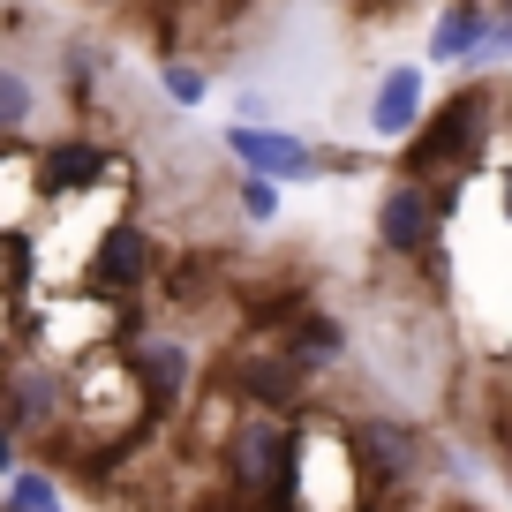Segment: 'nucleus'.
I'll return each instance as SVG.
<instances>
[{"label": "nucleus", "instance_id": "nucleus-1", "mask_svg": "<svg viewBox=\"0 0 512 512\" xmlns=\"http://www.w3.org/2000/svg\"><path fill=\"white\" fill-rule=\"evenodd\" d=\"M226 475H234L249 497H287L294 490V437H287V422L249 415L234 430V445H226Z\"/></svg>", "mask_w": 512, "mask_h": 512}, {"label": "nucleus", "instance_id": "nucleus-2", "mask_svg": "<svg viewBox=\"0 0 512 512\" xmlns=\"http://www.w3.org/2000/svg\"><path fill=\"white\" fill-rule=\"evenodd\" d=\"M482 113H490V98H482V91H467V98H452V106L437 113L430 128H422V136L407 128V136H415V144H407V174H415V181H430L445 159H467V151H475V136H482Z\"/></svg>", "mask_w": 512, "mask_h": 512}, {"label": "nucleus", "instance_id": "nucleus-3", "mask_svg": "<svg viewBox=\"0 0 512 512\" xmlns=\"http://www.w3.org/2000/svg\"><path fill=\"white\" fill-rule=\"evenodd\" d=\"M226 151H234V159H249L256 174H272V181H309V174H324L317 151H309L302 136H279V128H226Z\"/></svg>", "mask_w": 512, "mask_h": 512}, {"label": "nucleus", "instance_id": "nucleus-4", "mask_svg": "<svg viewBox=\"0 0 512 512\" xmlns=\"http://www.w3.org/2000/svg\"><path fill=\"white\" fill-rule=\"evenodd\" d=\"M437 219H445V196H430L415 174L384 196V211H377V226H384V241H392V249H422V241L437 234Z\"/></svg>", "mask_w": 512, "mask_h": 512}, {"label": "nucleus", "instance_id": "nucleus-5", "mask_svg": "<svg viewBox=\"0 0 512 512\" xmlns=\"http://www.w3.org/2000/svg\"><path fill=\"white\" fill-rule=\"evenodd\" d=\"M354 445H362V475H369V482H407V475L422 467L415 430H400V422H362V430H354Z\"/></svg>", "mask_w": 512, "mask_h": 512}, {"label": "nucleus", "instance_id": "nucleus-6", "mask_svg": "<svg viewBox=\"0 0 512 512\" xmlns=\"http://www.w3.org/2000/svg\"><path fill=\"white\" fill-rule=\"evenodd\" d=\"M144 272H151V234H144V226H113L106 249L91 256V279L106 294H136V287H144Z\"/></svg>", "mask_w": 512, "mask_h": 512}, {"label": "nucleus", "instance_id": "nucleus-7", "mask_svg": "<svg viewBox=\"0 0 512 512\" xmlns=\"http://www.w3.org/2000/svg\"><path fill=\"white\" fill-rule=\"evenodd\" d=\"M422 121V68H392L377 83V106H369V128L377 136H407Z\"/></svg>", "mask_w": 512, "mask_h": 512}, {"label": "nucleus", "instance_id": "nucleus-8", "mask_svg": "<svg viewBox=\"0 0 512 512\" xmlns=\"http://www.w3.org/2000/svg\"><path fill=\"white\" fill-rule=\"evenodd\" d=\"M8 407H16L23 430H53L61 422V377L53 369H16L8 377Z\"/></svg>", "mask_w": 512, "mask_h": 512}, {"label": "nucleus", "instance_id": "nucleus-9", "mask_svg": "<svg viewBox=\"0 0 512 512\" xmlns=\"http://www.w3.org/2000/svg\"><path fill=\"white\" fill-rule=\"evenodd\" d=\"M136 377H144L151 407H174L181 400V377H189V354H181L174 339H144V347H136Z\"/></svg>", "mask_w": 512, "mask_h": 512}, {"label": "nucleus", "instance_id": "nucleus-10", "mask_svg": "<svg viewBox=\"0 0 512 512\" xmlns=\"http://www.w3.org/2000/svg\"><path fill=\"white\" fill-rule=\"evenodd\" d=\"M98 174H106V151H98V144H53L46 166H38L46 189H91Z\"/></svg>", "mask_w": 512, "mask_h": 512}, {"label": "nucleus", "instance_id": "nucleus-11", "mask_svg": "<svg viewBox=\"0 0 512 512\" xmlns=\"http://www.w3.org/2000/svg\"><path fill=\"white\" fill-rule=\"evenodd\" d=\"M482 31H490V16L482 8H452V16H437V31H430V61H467V53L482 46Z\"/></svg>", "mask_w": 512, "mask_h": 512}, {"label": "nucleus", "instance_id": "nucleus-12", "mask_svg": "<svg viewBox=\"0 0 512 512\" xmlns=\"http://www.w3.org/2000/svg\"><path fill=\"white\" fill-rule=\"evenodd\" d=\"M339 354H347V324H339V317H302L287 362L294 369H324V362H339Z\"/></svg>", "mask_w": 512, "mask_h": 512}, {"label": "nucleus", "instance_id": "nucleus-13", "mask_svg": "<svg viewBox=\"0 0 512 512\" xmlns=\"http://www.w3.org/2000/svg\"><path fill=\"white\" fill-rule=\"evenodd\" d=\"M241 384H249L256 400H287L294 384H302V369H294L287 354H279V362H249V377H241Z\"/></svg>", "mask_w": 512, "mask_h": 512}, {"label": "nucleus", "instance_id": "nucleus-14", "mask_svg": "<svg viewBox=\"0 0 512 512\" xmlns=\"http://www.w3.org/2000/svg\"><path fill=\"white\" fill-rule=\"evenodd\" d=\"M23 121H31V83L0 76V128H23Z\"/></svg>", "mask_w": 512, "mask_h": 512}, {"label": "nucleus", "instance_id": "nucleus-15", "mask_svg": "<svg viewBox=\"0 0 512 512\" xmlns=\"http://www.w3.org/2000/svg\"><path fill=\"white\" fill-rule=\"evenodd\" d=\"M8 505H23V512H31V505H61V490H53L46 475H16V482H8Z\"/></svg>", "mask_w": 512, "mask_h": 512}, {"label": "nucleus", "instance_id": "nucleus-16", "mask_svg": "<svg viewBox=\"0 0 512 512\" xmlns=\"http://www.w3.org/2000/svg\"><path fill=\"white\" fill-rule=\"evenodd\" d=\"M241 211H249V219H279V189H272V174H256L249 189H241Z\"/></svg>", "mask_w": 512, "mask_h": 512}, {"label": "nucleus", "instance_id": "nucleus-17", "mask_svg": "<svg viewBox=\"0 0 512 512\" xmlns=\"http://www.w3.org/2000/svg\"><path fill=\"white\" fill-rule=\"evenodd\" d=\"M166 91H174L181 106H196V98H204V76H196V68H166Z\"/></svg>", "mask_w": 512, "mask_h": 512}]
</instances>
